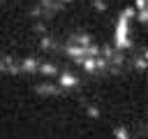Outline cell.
Wrapping results in <instances>:
<instances>
[{"label": "cell", "mask_w": 148, "mask_h": 139, "mask_svg": "<svg viewBox=\"0 0 148 139\" xmlns=\"http://www.w3.org/2000/svg\"><path fill=\"white\" fill-rule=\"evenodd\" d=\"M146 5H148V0H146Z\"/></svg>", "instance_id": "6da1fadb"}]
</instances>
